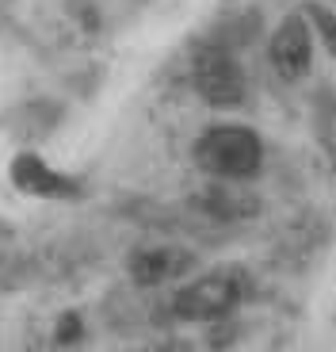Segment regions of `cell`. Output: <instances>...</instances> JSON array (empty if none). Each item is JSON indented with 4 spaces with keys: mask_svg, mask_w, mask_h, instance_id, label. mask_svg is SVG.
<instances>
[{
    "mask_svg": "<svg viewBox=\"0 0 336 352\" xmlns=\"http://www.w3.org/2000/svg\"><path fill=\"white\" fill-rule=\"evenodd\" d=\"M241 299H245V276L221 268V272L199 276L195 283L180 287L172 295V314L180 322H218V318L233 314Z\"/></svg>",
    "mask_w": 336,
    "mask_h": 352,
    "instance_id": "2",
    "label": "cell"
},
{
    "mask_svg": "<svg viewBox=\"0 0 336 352\" xmlns=\"http://www.w3.org/2000/svg\"><path fill=\"white\" fill-rule=\"evenodd\" d=\"M12 184L27 195H38V199H77L80 184L73 176L50 168L46 161H38L35 153H19L12 161Z\"/></svg>",
    "mask_w": 336,
    "mask_h": 352,
    "instance_id": "5",
    "label": "cell"
},
{
    "mask_svg": "<svg viewBox=\"0 0 336 352\" xmlns=\"http://www.w3.org/2000/svg\"><path fill=\"white\" fill-rule=\"evenodd\" d=\"M267 58H272V69L283 80H302L313 65V35L306 16H287L279 23V31L267 43Z\"/></svg>",
    "mask_w": 336,
    "mask_h": 352,
    "instance_id": "4",
    "label": "cell"
},
{
    "mask_svg": "<svg viewBox=\"0 0 336 352\" xmlns=\"http://www.w3.org/2000/svg\"><path fill=\"white\" fill-rule=\"evenodd\" d=\"M302 16L310 19V27L317 31L321 46H325V50L336 58V12L328 8V4H317V0H310V4L302 8Z\"/></svg>",
    "mask_w": 336,
    "mask_h": 352,
    "instance_id": "7",
    "label": "cell"
},
{
    "mask_svg": "<svg viewBox=\"0 0 336 352\" xmlns=\"http://www.w3.org/2000/svg\"><path fill=\"white\" fill-rule=\"evenodd\" d=\"M191 264H195V256L180 245H149L130 256V276L142 287H160V283L184 276Z\"/></svg>",
    "mask_w": 336,
    "mask_h": 352,
    "instance_id": "6",
    "label": "cell"
},
{
    "mask_svg": "<svg viewBox=\"0 0 336 352\" xmlns=\"http://www.w3.org/2000/svg\"><path fill=\"white\" fill-rule=\"evenodd\" d=\"M191 85L211 107H237L245 100V73L226 46H203L195 54Z\"/></svg>",
    "mask_w": 336,
    "mask_h": 352,
    "instance_id": "3",
    "label": "cell"
},
{
    "mask_svg": "<svg viewBox=\"0 0 336 352\" xmlns=\"http://www.w3.org/2000/svg\"><path fill=\"white\" fill-rule=\"evenodd\" d=\"M195 161H199L203 173L237 184V180H248V176L260 173V165H264V142H260L256 131H248V126L221 123V126H211L199 138Z\"/></svg>",
    "mask_w": 336,
    "mask_h": 352,
    "instance_id": "1",
    "label": "cell"
}]
</instances>
